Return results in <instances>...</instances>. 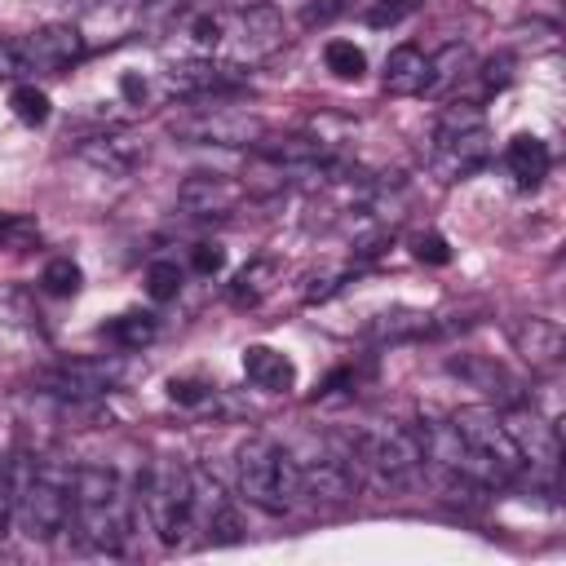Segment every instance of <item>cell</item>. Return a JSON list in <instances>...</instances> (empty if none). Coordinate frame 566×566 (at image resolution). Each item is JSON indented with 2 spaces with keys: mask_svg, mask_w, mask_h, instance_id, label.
Wrapping results in <instances>:
<instances>
[{
  "mask_svg": "<svg viewBox=\"0 0 566 566\" xmlns=\"http://www.w3.org/2000/svg\"><path fill=\"white\" fill-rule=\"evenodd\" d=\"M71 531L88 553H119L128 535V495L106 464L75 469V500H71Z\"/></svg>",
  "mask_w": 566,
  "mask_h": 566,
  "instance_id": "cell-1",
  "label": "cell"
},
{
  "mask_svg": "<svg viewBox=\"0 0 566 566\" xmlns=\"http://www.w3.org/2000/svg\"><path fill=\"white\" fill-rule=\"evenodd\" d=\"M234 478H239V495L252 509L270 513V517H283V513H292L301 504L296 460H292V451H283L270 438L239 442V451H234Z\"/></svg>",
  "mask_w": 566,
  "mask_h": 566,
  "instance_id": "cell-2",
  "label": "cell"
},
{
  "mask_svg": "<svg viewBox=\"0 0 566 566\" xmlns=\"http://www.w3.org/2000/svg\"><path fill=\"white\" fill-rule=\"evenodd\" d=\"M495 155V142L486 133V115L478 102H447L433 124L429 164L442 181H464L478 168H486Z\"/></svg>",
  "mask_w": 566,
  "mask_h": 566,
  "instance_id": "cell-3",
  "label": "cell"
},
{
  "mask_svg": "<svg viewBox=\"0 0 566 566\" xmlns=\"http://www.w3.org/2000/svg\"><path fill=\"white\" fill-rule=\"evenodd\" d=\"M354 451H358V469L389 491H402L424 473L420 438L398 420H371L363 433H354Z\"/></svg>",
  "mask_w": 566,
  "mask_h": 566,
  "instance_id": "cell-4",
  "label": "cell"
},
{
  "mask_svg": "<svg viewBox=\"0 0 566 566\" xmlns=\"http://www.w3.org/2000/svg\"><path fill=\"white\" fill-rule=\"evenodd\" d=\"M190 495H195V469H186L172 455H155L142 473V504L150 517V531L177 548L190 535Z\"/></svg>",
  "mask_w": 566,
  "mask_h": 566,
  "instance_id": "cell-5",
  "label": "cell"
},
{
  "mask_svg": "<svg viewBox=\"0 0 566 566\" xmlns=\"http://www.w3.org/2000/svg\"><path fill=\"white\" fill-rule=\"evenodd\" d=\"M71 500H75V473L62 460L31 464L22 500H18V522L31 539H53L71 526Z\"/></svg>",
  "mask_w": 566,
  "mask_h": 566,
  "instance_id": "cell-6",
  "label": "cell"
},
{
  "mask_svg": "<svg viewBox=\"0 0 566 566\" xmlns=\"http://www.w3.org/2000/svg\"><path fill=\"white\" fill-rule=\"evenodd\" d=\"M301 473V495L318 504H349L363 486L354 438H318L305 455H292Z\"/></svg>",
  "mask_w": 566,
  "mask_h": 566,
  "instance_id": "cell-7",
  "label": "cell"
},
{
  "mask_svg": "<svg viewBox=\"0 0 566 566\" xmlns=\"http://www.w3.org/2000/svg\"><path fill=\"white\" fill-rule=\"evenodd\" d=\"M168 133L190 146H256L265 137V119L239 106H195L168 119Z\"/></svg>",
  "mask_w": 566,
  "mask_h": 566,
  "instance_id": "cell-8",
  "label": "cell"
},
{
  "mask_svg": "<svg viewBox=\"0 0 566 566\" xmlns=\"http://www.w3.org/2000/svg\"><path fill=\"white\" fill-rule=\"evenodd\" d=\"M451 424L504 482H513L526 469L522 455H517V442H513V433H509V424H504V416L495 407H486V402L460 407V411H451Z\"/></svg>",
  "mask_w": 566,
  "mask_h": 566,
  "instance_id": "cell-9",
  "label": "cell"
},
{
  "mask_svg": "<svg viewBox=\"0 0 566 566\" xmlns=\"http://www.w3.org/2000/svg\"><path fill=\"white\" fill-rule=\"evenodd\" d=\"M119 380H124V358H62V363L40 371V385L49 394L75 398V402L111 394Z\"/></svg>",
  "mask_w": 566,
  "mask_h": 566,
  "instance_id": "cell-10",
  "label": "cell"
},
{
  "mask_svg": "<svg viewBox=\"0 0 566 566\" xmlns=\"http://www.w3.org/2000/svg\"><path fill=\"white\" fill-rule=\"evenodd\" d=\"M243 199H248V181L226 177V172H190L177 186V208L186 217H199V221L230 217V212H239Z\"/></svg>",
  "mask_w": 566,
  "mask_h": 566,
  "instance_id": "cell-11",
  "label": "cell"
},
{
  "mask_svg": "<svg viewBox=\"0 0 566 566\" xmlns=\"http://www.w3.org/2000/svg\"><path fill=\"white\" fill-rule=\"evenodd\" d=\"M504 424H509V433H513V442H517L522 464H531V469H557V460H562V438H557V424H553L548 416H539L535 407L526 411L522 402H513V411L504 416Z\"/></svg>",
  "mask_w": 566,
  "mask_h": 566,
  "instance_id": "cell-12",
  "label": "cell"
},
{
  "mask_svg": "<svg viewBox=\"0 0 566 566\" xmlns=\"http://www.w3.org/2000/svg\"><path fill=\"white\" fill-rule=\"evenodd\" d=\"M509 340H513V349H517L531 367H557V363H562V349H566L562 327H557L553 318H544V314H522V318H513V323H509Z\"/></svg>",
  "mask_w": 566,
  "mask_h": 566,
  "instance_id": "cell-13",
  "label": "cell"
},
{
  "mask_svg": "<svg viewBox=\"0 0 566 566\" xmlns=\"http://www.w3.org/2000/svg\"><path fill=\"white\" fill-rule=\"evenodd\" d=\"M447 367H451V376H460L464 385L482 389V394L495 398V402H509V407L522 402V385L513 380V371H509L504 363L486 358V354H460V358H451Z\"/></svg>",
  "mask_w": 566,
  "mask_h": 566,
  "instance_id": "cell-14",
  "label": "cell"
},
{
  "mask_svg": "<svg viewBox=\"0 0 566 566\" xmlns=\"http://www.w3.org/2000/svg\"><path fill=\"white\" fill-rule=\"evenodd\" d=\"M283 44V22L270 4H243L239 22H234V53L256 62L265 53H274Z\"/></svg>",
  "mask_w": 566,
  "mask_h": 566,
  "instance_id": "cell-15",
  "label": "cell"
},
{
  "mask_svg": "<svg viewBox=\"0 0 566 566\" xmlns=\"http://www.w3.org/2000/svg\"><path fill=\"white\" fill-rule=\"evenodd\" d=\"M234 84H239V75L230 66H217V62H177L164 75V88L177 97H208V93H226Z\"/></svg>",
  "mask_w": 566,
  "mask_h": 566,
  "instance_id": "cell-16",
  "label": "cell"
},
{
  "mask_svg": "<svg viewBox=\"0 0 566 566\" xmlns=\"http://www.w3.org/2000/svg\"><path fill=\"white\" fill-rule=\"evenodd\" d=\"M243 376L265 394H292L296 389V363L283 349H270V345H248L243 349Z\"/></svg>",
  "mask_w": 566,
  "mask_h": 566,
  "instance_id": "cell-17",
  "label": "cell"
},
{
  "mask_svg": "<svg viewBox=\"0 0 566 566\" xmlns=\"http://www.w3.org/2000/svg\"><path fill=\"white\" fill-rule=\"evenodd\" d=\"M27 53L35 71H62L84 53V31L75 27H44L35 35H27Z\"/></svg>",
  "mask_w": 566,
  "mask_h": 566,
  "instance_id": "cell-18",
  "label": "cell"
},
{
  "mask_svg": "<svg viewBox=\"0 0 566 566\" xmlns=\"http://www.w3.org/2000/svg\"><path fill=\"white\" fill-rule=\"evenodd\" d=\"M424 80H429V53L420 44L389 49V57H385V93L416 97V93H424Z\"/></svg>",
  "mask_w": 566,
  "mask_h": 566,
  "instance_id": "cell-19",
  "label": "cell"
},
{
  "mask_svg": "<svg viewBox=\"0 0 566 566\" xmlns=\"http://www.w3.org/2000/svg\"><path fill=\"white\" fill-rule=\"evenodd\" d=\"M504 168H509V177H513L517 186H539V181L548 177V168H553V155H548V146H544L539 137L517 133V137L504 146Z\"/></svg>",
  "mask_w": 566,
  "mask_h": 566,
  "instance_id": "cell-20",
  "label": "cell"
},
{
  "mask_svg": "<svg viewBox=\"0 0 566 566\" xmlns=\"http://www.w3.org/2000/svg\"><path fill=\"white\" fill-rule=\"evenodd\" d=\"M473 71V49L469 44H447L442 53H433L429 57V80H424V93H433V97H442V93H451L464 75Z\"/></svg>",
  "mask_w": 566,
  "mask_h": 566,
  "instance_id": "cell-21",
  "label": "cell"
},
{
  "mask_svg": "<svg viewBox=\"0 0 566 566\" xmlns=\"http://www.w3.org/2000/svg\"><path fill=\"white\" fill-rule=\"evenodd\" d=\"M274 279H279V265H274L270 256H256V261H248V265L234 274V283H230V301H234L239 310H252V305L274 287Z\"/></svg>",
  "mask_w": 566,
  "mask_h": 566,
  "instance_id": "cell-22",
  "label": "cell"
},
{
  "mask_svg": "<svg viewBox=\"0 0 566 566\" xmlns=\"http://www.w3.org/2000/svg\"><path fill=\"white\" fill-rule=\"evenodd\" d=\"M102 332H106V340H111V345H119L124 354H137V349H146V345L155 340L159 323H155V314H146V310H128V314L111 318Z\"/></svg>",
  "mask_w": 566,
  "mask_h": 566,
  "instance_id": "cell-23",
  "label": "cell"
},
{
  "mask_svg": "<svg viewBox=\"0 0 566 566\" xmlns=\"http://www.w3.org/2000/svg\"><path fill=\"white\" fill-rule=\"evenodd\" d=\"M84 159H93L106 172H128L133 159H137V146L128 137H97V142L84 146Z\"/></svg>",
  "mask_w": 566,
  "mask_h": 566,
  "instance_id": "cell-24",
  "label": "cell"
},
{
  "mask_svg": "<svg viewBox=\"0 0 566 566\" xmlns=\"http://www.w3.org/2000/svg\"><path fill=\"white\" fill-rule=\"evenodd\" d=\"M323 62H327V71H332L336 80H358V75L367 71V57H363V49H358L354 40H327Z\"/></svg>",
  "mask_w": 566,
  "mask_h": 566,
  "instance_id": "cell-25",
  "label": "cell"
},
{
  "mask_svg": "<svg viewBox=\"0 0 566 566\" xmlns=\"http://www.w3.org/2000/svg\"><path fill=\"white\" fill-rule=\"evenodd\" d=\"M40 243V221L27 217V212H4L0 217V248H13V252H31Z\"/></svg>",
  "mask_w": 566,
  "mask_h": 566,
  "instance_id": "cell-26",
  "label": "cell"
},
{
  "mask_svg": "<svg viewBox=\"0 0 566 566\" xmlns=\"http://www.w3.org/2000/svg\"><path fill=\"white\" fill-rule=\"evenodd\" d=\"M80 283H84V274H80V265H75L71 256H53V261L44 265V274H40V287H44L49 296H75Z\"/></svg>",
  "mask_w": 566,
  "mask_h": 566,
  "instance_id": "cell-27",
  "label": "cell"
},
{
  "mask_svg": "<svg viewBox=\"0 0 566 566\" xmlns=\"http://www.w3.org/2000/svg\"><path fill=\"white\" fill-rule=\"evenodd\" d=\"M429 327H433L429 314H380L367 332L380 336V340H407V336H420V332H429Z\"/></svg>",
  "mask_w": 566,
  "mask_h": 566,
  "instance_id": "cell-28",
  "label": "cell"
},
{
  "mask_svg": "<svg viewBox=\"0 0 566 566\" xmlns=\"http://www.w3.org/2000/svg\"><path fill=\"white\" fill-rule=\"evenodd\" d=\"M146 292H150V301H172L181 292V265L177 261H150L146 265Z\"/></svg>",
  "mask_w": 566,
  "mask_h": 566,
  "instance_id": "cell-29",
  "label": "cell"
},
{
  "mask_svg": "<svg viewBox=\"0 0 566 566\" xmlns=\"http://www.w3.org/2000/svg\"><path fill=\"white\" fill-rule=\"evenodd\" d=\"M9 106H13V115H18L22 124H44V119H49V97H44L40 88H31V84H18V88L9 93Z\"/></svg>",
  "mask_w": 566,
  "mask_h": 566,
  "instance_id": "cell-30",
  "label": "cell"
},
{
  "mask_svg": "<svg viewBox=\"0 0 566 566\" xmlns=\"http://www.w3.org/2000/svg\"><path fill=\"white\" fill-rule=\"evenodd\" d=\"M31 53H27V40H4L0 35V80H22L31 75Z\"/></svg>",
  "mask_w": 566,
  "mask_h": 566,
  "instance_id": "cell-31",
  "label": "cell"
},
{
  "mask_svg": "<svg viewBox=\"0 0 566 566\" xmlns=\"http://www.w3.org/2000/svg\"><path fill=\"white\" fill-rule=\"evenodd\" d=\"M411 252H416V261H429V265H447V261H451L447 239L433 234V230H429V234H416V248H411Z\"/></svg>",
  "mask_w": 566,
  "mask_h": 566,
  "instance_id": "cell-32",
  "label": "cell"
},
{
  "mask_svg": "<svg viewBox=\"0 0 566 566\" xmlns=\"http://www.w3.org/2000/svg\"><path fill=\"white\" fill-rule=\"evenodd\" d=\"M168 398H172V402H186V407H199V402L212 398V389H208L203 380H172V385H168Z\"/></svg>",
  "mask_w": 566,
  "mask_h": 566,
  "instance_id": "cell-33",
  "label": "cell"
},
{
  "mask_svg": "<svg viewBox=\"0 0 566 566\" xmlns=\"http://www.w3.org/2000/svg\"><path fill=\"white\" fill-rule=\"evenodd\" d=\"M190 261H195V270H199V274H217L226 256H221V248H217V243H195Z\"/></svg>",
  "mask_w": 566,
  "mask_h": 566,
  "instance_id": "cell-34",
  "label": "cell"
},
{
  "mask_svg": "<svg viewBox=\"0 0 566 566\" xmlns=\"http://www.w3.org/2000/svg\"><path fill=\"white\" fill-rule=\"evenodd\" d=\"M221 4H248V0H221Z\"/></svg>",
  "mask_w": 566,
  "mask_h": 566,
  "instance_id": "cell-35",
  "label": "cell"
}]
</instances>
